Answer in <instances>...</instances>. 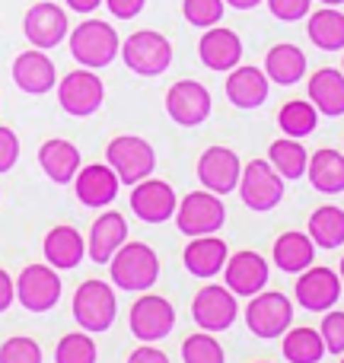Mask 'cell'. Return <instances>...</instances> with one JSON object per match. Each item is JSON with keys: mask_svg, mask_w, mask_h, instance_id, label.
<instances>
[{"mask_svg": "<svg viewBox=\"0 0 344 363\" xmlns=\"http://www.w3.org/2000/svg\"><path fill=\"white\" fill-rule=\"evenodd\" d=\"M239 176H243V160L230 147H207L198 160V182L213 194H230L239 188Z\"/></svg>", "mask_w": 344, "mask_h": 363, "instance_id": "cell-16", "label": "cell"}, {"mask_svg": "<svg viewBox=\"0 0 344 363\" xmlns=\"http://www.w3.org/2000/svg\"><path fill=\"white\" fill-rule=\"evenodd\" d=\"M182 360L185 363H226V354L211 332H198L182 341Z\"/></svg>", "mask_w": 344, "mask_h": 363, "instance_id": "cell-37", "label": "cell"}, {"mask_svg": "<svg viewBox=\"0 0 344 363\" xmlns=\"http://www.w3.org/2000/svg\"><path fill=\"white\" fill-rule=\"evenodd\" d=\"M0 363H42V347L35 338H26V335L6 338L0 345Z\"/></svg>", "mask_w": 344, "mask_h": 363, "instance_id": "cell-39", "label": "cell"}, {"mask_svg": "<svg viewBox=\"0 0 344 363\" xmlns=\"http://www.w3.org/2000/svg\"><path fill=\"white\" fill-rule=\"evenodd\" d=\"M13 83L29 96H45L57 86V70L55 61L45 55L42 48H29L23 55H16L13 61Z\"/></svg>", "mask_w": 344, "mask_h": 363, "instance_id": "cell-21", "label": "cell"}, {"mask_svg": "<svg viewBox=\"0 0 344 363\" xmlns=\"http://www.w3.org/2000/svg\"><path fill=\"white\" fill-rule=\"evenodd\" d=\"M322 341H326V351L328 354H344V313L338 309H328L326 319H322V328H319Z\"/></svg>", "mask_w": 344, "mask_h": 363, "instance_id": "cell-40", "label": "cell"}, {"mask_svg": "<svg viewBox=\"0 0 344 363\" xmlns=\"http://www.w3.org/2000/svg\"><path fill=\"white\" fill-rule=\"evenodd\" d=\"M226 6H233V10H255V6H262L265 0H223Z\"/></svg>", "mask_w": 344, "mask_h": 363, "instance_id": "cell-47", "label": "cell"}, {"mask_svg": "<svg viewBox=\"0 0 344 363\" xmlns=\"http://www.w3.org/2000/svg\"><path fill=\"white\" fill-rule=\"evenodd\" d=\"M23 35L29 38L32 48L51 51L70 35V23L64 6L51 4V0H42V4H32L23 16Z\"/></svg>", "mask_w": 344, "mask_h": 363, "instance_id": "cell-13", "label": "cell"}, {"mask_svg": "<svg viewBox=\"0 0 344 363\" xmlns=\"http://www.w3.org/2000/svg\"><path fill=\"white\" fill-rule=\"evenodd\" d=\"M306 35L319 51H344V13L338 6H322L309 13Z\"/></svg>", "mask_w": 344, "mask_h": 363, "instance_id": "cell-31", "label": "cell"}, {"mask_svg": "<svg viewBox=\"0 0 344 363\" xmlns=\"http://www.w3.org/2000/svg\"><path fill=\"white\" fill-rule=\"evenodd\" d=\"M226 258H230V245L220 236H213V233L211 236H194L182 252L185 271L194 277H204V281H211V277H217L223 271Z\"/></svg>", "mask_w": 344, "mask_h": 363, "instance_id": "cell-24", "label": "cell"}, {"mask_svg": "<svg viewBox=\"0 0 344 363\" xmlns=\"http://www.w3.org/2000/svg\"><path fill=\"white\" fill-rule=\"evenodd\" d=\"M128 363H170V357H166L160 347H153V345H140V347H134V351L128 354Z\"/></svg>", "mask_w": 344, "mask_h": 363, "instance_id": "cell-44", "label": "cell"}, {"mask_svg": "<svg viewBox=\"0 0 344 363\" xmlns=\"http://www.w3.org/2000/svg\"><path fill=\"white\" fill-rule=\"evenodd\" d=\"M306 233L316 242V249H338V245H344V211L335 204L316 207Z\"/></svg>", "mask_w": 344, "mask_h": 363, "instance_id": "cell-34", "label": "cell"}, {"mask_svg": "<svg viewBox=\"0 0 344 363\" xmlns=\"http://www.w3.org/2000/svg\"><path fill=\"white\" fill-rule=\"evenodd\" d=\"M341 274L332 268H313L300 271L296 277V303H300L306 313H328L335 309V303L341 300Z\"/></svg>", "mask_w": 344, "mask_h": 363, "instance_id": "cell-15", "label": "cell"}, {"mask_svg": "<svg viewBox=\"0 0 344 363\" xmlns=\"http://www.w3.org/2000/svg\"><path fill=\"white\" fill-rule=\"evenodd\" d=\"M255 363H268V360H255Z\"/></svg>", "mask_w": 344, "mask_h": 363, "instance_id": "cell-50", "label": "cell"}, {"mask_svg": "<svg viewBox=\"0 0 344 363\" xmlns=\"http://www.w3.org/2000/svg\"><path fill=\"white\" fill-rule=\"evenodd\" d=\"M226 99L233 102L243 112H252V108H262L268 102L271 93V80L262 67H252V64H239V67L230 70L226 77Z\"/></svg>", "mask_w": 344, "mask_h": 363, "instance_id": "cell-20", "label": "cell"}, {"mask_svg": "<svg viewBox=\"0 0 344 363\" xmlns=\"http://www.w3.org/2000/svg\"><path fill=\"white\" fill-rule=\"evenodd\" d=\"M67 45H70L74 61L80 64V67H89V70L109 67L121 51L118 32H115V26H109L106 19H83L80 26L70 29Z\"/></svg>", "mask_w": 344, "mask_h": 363, "instance_id": "cell-2", "label": "cell"}, {"mask_svg": "<svg viewBox=\"0 0 344 363\" xmlns=\"http://www.w3.org/2000/svg\"><path fill=\"white\" fill-rule=\"evenodd\" d=\"M192 319L201 332H226L233 328V322L239 319V300L230 287L220 284H207L204 290H198L192 300Z\"/></svg>", "mask_w": 344, "mask_h": 363, "instance_id": "cell-12", "label": "cell"}, {"mask_svg": "<svg viewBox=\"0 0 344 363\" xmlns=\"http://www.w3.org/2000/svg\"><path fill=\"white\" fill-rule=\"evenodd\" d=\"M42 252H45V262L57 271H74L77 264L87 258V239L80 236L77 226H51L48 236L42 242Z\"/></svg>", "mask_w": 344, "mask_h": 363, "instance_id": "cell-25", "label": "cell"}, {"mask_svg": "<svg viewBox=\"0 0 344 363\" xmlns=\"http://www.w3.org/2000/svg\"><path fill=\"white\" fill-rule=\"evenodd\" d=\"M294 325V303L287 294L277 290H262V294L249 296L245 306V328L262 341H274L281 338L287 328Z\"/></svg>", "mask_w": 344, "mask_h": 363, "instance_id": "cell-6", "label": "cell"}, {"mask_svg": "<svg viewBox=\"0 0 344 363\" xmlns=\"http://www.w3.org/2000/svg\"><path fill=\"white\" fill-rule=\"evenodd\" d=\"M236 191L249 211L268 213L284 201V179L277 176V169L268 163V160H252V163L243 166V176H239Z\"/></svg>", "mask_w": 344, "mask_h": 363, "instance_id": "cell-9", "label": "cell"}, {"mask_svg": "<svg viewBox=\"0 0 344 363\" xmlns=\"http://www.w3.org/2000/svg\"><path fill=\"white\" fill-rule=\"evenodd\" d=\"M268 277H271V268H268V262H265V255H258V252H252V249L233 252L223 264V281L236 296L262 294V290L268 287Z\"/></svg>", "mask_w": 344, "mask_h": 363, "instance_id": "cell-18", "label": "cell"}, {"mask_svg": "<svg viewBox=\"0 0 344 363\" xmlns=\"http://www.w3.org/2000/svg\"><path fill=\"white\" fill-rule=\"evenodd\" d=\"M13 303H16V281L0 268V313H6Z\"/></svg>", "mask_w": 344, "mask_h": 363, "instance_id": "cell-45", "label": "cell"}, {"mask_svg": "<svg viewBox=\"0 0 344 363\" xmlns=\"http://www.w3.org/2000/svg\"><path fill=\"white\" fill-rule=\"evenodd\" d=\"M281 354L287 363H319L328 351L316 328L300 325V328H287L281 335Z\"/></svg>", "mask_w": 344, "mask_h": 363, "instance_id": "cell-32", "label": "cell"}, {"mask_svg": "<svg viewBox=\"0 0 344 363\" xmlns=\"http://www.w3.org/2000/svg\"><path fill=\"white\" fill-rule=\"evenodd\" d=\"M61 271L51 264H29L16 277V303L26 313H51L61 303Z\"/></svg>", "mask_w": 344, "mask_h": 363, "instance_id": "cell-8", "label": "cell"}, {"mask_svg": "<svg viewBox=\"0 0 344 363\" xmlns=\"http://www.w3.org/2000/svg\"><path fill=\"white\" fill-rule=\"evenodd\" d=\"M223 13H226L223 0H182V16H185V23L194 26V29L220 26Z\"/></svg>", "mask_w": 344, "mask_h": 363, "instance_id": "cell-38", "label": "cell"}, {"mask_svg": "<svg viewBox=\"0 0 344 363\" xmlns=\"http://www.w3.org/2000/svg\"><path fill=\"white\" fill-rule=\"evenodd\" d=\"M271 258H274V264L284 274H300V271H306L316 262V242L309 239V233L287 230L277 236Z\"/></svg>", "mask_w": 344, "mask_h": 363, "instance_id": "cell-28", "label": "cell"}, {"mask_svg": "<svg viewBox=\"0 0 344 363\" xmlns=\"http://www.w3.org/2000/svg\"><path fill=\"white\" fill-rule=\"evenodd\" d=\"M268 163L274 166L277 176L284 182H296V179L306 176L309 153L296 138H284V140H274V144L268 147Z\"/></svg>", "mask_w": 344, "mask_h": 363, "instance_id": "cell-33", "label": "cell"}, {"mask_svg": "<svg viewBox=\"0 0 344 363\" xmlns=\"http://www.w3.org/2000/svg\"><path fill=\"white\" fill-rule=\"evenodd\" d=\"M99 360V347H96L89 332H70L57 341L55 363H96Z\"/></svg>", "mask_w": 344, "mask_h": 363, "instance_id": "cell-36", "label": "cell"}, {"mask_svg": "<svg viewBox=\"0 0 344 363\" xmlns=\"http://www.w3.org/2000/svg\"><path fill=\"white\" fill-rule=\"evenodd\" d=\"M211 108H213L211 93H207V86L198 80H179V83H172L170 93H166V115H170L179 128L204 125Z\"/></svg>", "mask_w": 344, "mask_h": 363, "instance_id": "cell-14", "label": "cell"}, {"mask_svg": "<svg viewBox=\"0 0 344 363\" xmlns=\"http://www.w3.org/2000/svg\"><path fill=\"white\" fill-rule=\"evenodd\" d=\"M128 325L140 345H157V341L170 338V332L175 328V309L166 296L144 294L134 300L131 313H128Z\"/></svg>", "mask_w": 344, "mask_h": 363, "instance_id": "cell-11", "label": "cell"}, {"mask_svg": "<svg viewBox=\"0 0 344 363\" xmlns=\"http://www.w3.org/2000/svg\"><path fill=\"white\" fill-rule=\"evenodd\" d=\"M19 160V138L13 128L0 125V172H10Z\"/></svg>", "mask_w": 344, "mask_h": 363, "instance_id": "cell-42", "label": "cell"}, {"mask_svg": "<svg viewBox=\"0 0 344 363\" xmlns=\"http://www.w3.org/2000/svg\"><path fill=\"white\" fill-rule=\"evenodd\" d=\"M316 125H319V112H316V106L309 99H290L277 112V128L284 131V138L303 140L316 131Z\"/></svg>", "mask_w": 344, "mask_h": 363, "instance_id": "cell-35", "label": "cell"}, {"mask_svg": "<svg viewBox=\"0 0 344 363\" xmlns=\"http://www.w3.org/2000/svg\"><path fill=\"white\" fill-rule=\"evenodd\" d=\"M198 57L207 70L230 74L233 67L243 64V38L226 26H211V29H204V35L198 42Z\"/></svg>", "mask_w": 344, "mask_h": 363, "instance_id": "cell-19", "label": "cell"}, {"mask_svg": "<svg viewBox=\"0 0 344 363\" xmlns=\"http://www.w3.org/2000/svg\"><path fill=\"white\" fill-rule=\"evenodd\" d=\"M67 4V10H74V13H96L106 0H64Z\"/></svg>", "mask_w": 344, "mask_h": 363, "instance_id": "cell-46", "label": "cell"}, {"mask_svg": "<svg viewBox=\"0 0 344 363\" xmlns=\"http://www.w3.org/2000/svg\"><path fill=\"white\" fill-rule=\"evenodd\" d=\"M338 274H341V284H344V258H341V264H338Z\"/></svg>", "mask_w": 344, "mask_h": 363, "instance_id": "cell-49", "label": "cell"}, {"mask_svg": "<svg viewBox=\"0 0 344 363\" xmlns=\"http://www.w3.org/2000/svg\"><path fill=\"white\" fill-rule=\"evenodd\" d=\"M106 6L115 19H134L147 6V0H106Z\"/></svg>", "mask_w": 344, "mask_h": 363, "instance_id": "cell-43", "label": "cell"}, {"mask_svg": "<svg viewBox=\"0 0 344 363\" xmlns=\"http://www.w3.org/2000/svg\"><path fill=\"white\" fill-rule=\"evenodd\" d=\"M341 363H344V354H341Z\"/></svg>", "mask_w": 344, "mask_h": 363, "instance_id": "cell-52", "label": "cell"}, {"mask_svg": "<svg viewBox=\"0 0 344 363\" xmlns=\"http://www.w3.org/2000/svg\"><path fill=\"white\" fill-rule=\"evenodd\" d=\"M70 313H74V322L89 335H102L115 325L118 319V296H115V287L99 277L93 281H83L74 294V303H70Z\"/></svg>", "mask_w": 344, "mask_h": 363, "instance_id": "cell-3", "label": "cell"}, {"mask_svg": "<svg viewBox=\"0 0 344 363\" xmlns=\"http://www.w3.org/2000/svg\"><path fill=\"white\" fill-rule=\"evenodd\" d=\"M128 242V220L118 211H106L93 220L87 236V258L96 264H109L112 255Z\"/></svg>", "mask_w": 344, "mask_h": 363, "instance_id": "cell-22", "label": "cell"}, {"mask_svg": "<svg viewBox=\"0 0 344 363\" xmlns=\"http://www.w3.org/2000/svg\"><path fill=\"white\" fill-rule=\"evenodd\" d=\"M341 70H344V61H341Z\"/></svg>", "mask_w": 344, "mask_h": 363, "instance_id": "cell-51", "label": "cell"}, {"mask_svg": "<svg viewBox=\"0 0 344 363\" xmlns=\"http://www.w3.org/2000/svg\"><path fill=\"white\" fill-rule=\"evenodd\" d=\"M121 61L138 77H160L172 64V42L157 29H138L121 42Z\"/></svg>", "mask_w": 344, "mask_h": 363, "instance_id": "cell-4", "label": "cell"}, {"mask_svg": "<svg viewBox=\"0 0 344 363\" xmlns=\"http://www.w3.org/2000/svg\"><path fill=\"white\" fill-rule=\"evenodd\" d=\"M38 166L55 185H74L77 172L83 166V157L70 140L64 138H51L38 147Z\"/></svg>", "mask_w": 344, "mask_h": 363, "instance_id": "cell-26", "label": "cell"}, {"mask_svg": "<svg viewBox=\"0 0 344 363\" xmlns=\"http://www.w3.org/2000/svg\"><path fill=\"white\" fill-rule=\"evenodd\" d=\"M175 207H179V198H175V188L163 179H144L134 185L131 191V211L134 217H140L144 223L157 226L166 223V220L175 217Z\"/></svg>", "mask_w": 344, "mask_h": 363, "instance_id": "cell-17", "label": "cell"}, {"mask_svg": "<svg viewBox=\"0 0 344 363\" xmlns=\"http://www.w3.org/2000/svg\"><path fill=\"white\" fill-rule=\"evenodd\" d=\"M109 277L125 294H147L160 281V255L147 242H125L109 262Z\"/></svg>", "mask_w": 344, "mask_h": 363, "instance_id": "cell-1", "label": "cell"}, {"mask_svg": "<svg viewBox=\"0 0 344 363\" xmlns=\"http://www.w3.org/2000/svg\"><path fill=\"white\" fill-rule=\"evenodd\" d=\"M106 163L115 169L121 185H138V182L150 179L157 169V150L138 134H121V138L109 140L106 147Z\"/></svg>", "mask_w": 344, "mask_h": 363, "instance_id": "cell-5", "label": "cell"}, {"mask_svg": "<svg viewBox=\"0 0 344 363\" xmlns=\"http://www.w3.org/2000/svg\"><path fill=\"white\" fill-rule=\"evenodd\" d=\"M262 70L277 86H294V83H300L303 77H306V55H303V48H296V45L281 42L265 55Z\"/></svg>", "mask_w": 344, "mask_h": 363, "instance_id": "cell-29", "label": "cell"}, {"mask_svg": "<svg viewBox=\"0 0 344 363\" xmlns=\"http://www.w3.org/2000/svg\"><path fill=\"white\" fill-rule=\"evenodd\" d=\"M118 176L109 163H89V166H80L74 179V191H77V201L83 207H109L115 198H118Z\"/></svg>", "mask_w": 344, "mask_h": 363, "instance_id": "cell-23", "label": "cell"}, {"mask_svg": "<svg viewBox=\"0 0 344 363\" xmlns=\"http://www.w3.org/2000/svg\"><path fill=\"white\" fill-rule=\"evenodd\" d=\"M319 4H322V6H341L344 0H319Z\"/></svg>", "mask_w": 344, "mask_h": 363, "instance_id": "cell-48", "label": "cell"}, {"mask_svg": "<svg viewBox=\"0 0 344 363\" xmlns=\"http://www.w3.org/2000/svg\"><path fill=\"white\" fill-rule=\"evenodd\" d=\"M57 102L67 115L74 118H89L102 108L106 102V83L99 80V74L89 67L70 70L67 77L57 80Z\"/></svg>", "mask_w": 344, "mask_h": 363, "instance_id": "cell-10", "label": "cell"}, {"mask_svg": "<svg viewBox=\"0 0 344 363\" xmlns=\"http://www.w3.org/2000/svg\"><path fill=\"white\" fill-rule=\"evenodd\" d=\"M175 226H179L182 236L194 239V236H211L217 233L220 226L226 223V207H223V198L213 191H192L179 201L175 207Z\"/></svg>", "mask_w": 344, "mask_h": 363, "instance_id": "cell-7", "label": "cell"}, {"mask_svg": "<svg viewBox=\"0 0 344 363\" xmlns=\"http://www.w3.org/2000/svg\"><path fill=\"white\" fill-rule=\"evenodd\" d=\"M309 185L322 194H341L344 191V153L341 150H316L306 166Z\"/></svg>", "mask_w": 344, "mask_h": 363, "instance_id": "cell-30", "label": "cell"}, {"mask_svg": "<svg viewBox=\"0 0 344 363\" xmlns=\"http://www.w3.org/2000/svg\"><path fill=\"white\" fill-rule=\"evenodd\" d=\"M306 93L319 115L341 118L344 115V70H335V67L316 70L306 83Z\"/></svg>", "mask_w": 344, "mask_h": 363, "instance_id": "cell-27", "label": "cell"}, {"mask_svg": "<svg viewBox=\"0 0 344 363\" xmlns=\"http://www.w3.org/2000/svg\"><path fill=\"white\" fill-rule=\"evenodd\" d=\"M271 10V16L281 23H300L313 13V0H265Z\"/></svg>", "mask_w": 344, "mask_h": 363, "instance_id": "cell-41", "label": "cell"}]
</instances>
